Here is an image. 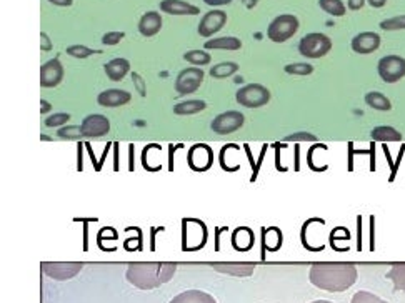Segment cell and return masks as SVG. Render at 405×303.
Listing matches in <instances>:
<instances>
[{
	"mask_svg": "<svg viewBox=\"0 0 405 303\" xmlns=\"http://www.w3.org/2000/svg\"><path fill=\"white\" fill-rule=\"evenodd\" d=\"M204 77H206V72L199 67H188V69H184L182 72L177 76L175 80V90L180 93V96H190V93L197 92L199 87L202 85Z\"/></svg>",
	"mask_w": 405,
	"mask_h": 303,
	"instance_id": "ba28073f",
	"label": "cell"
},
{
	"mask_svg": "<svg viewBox=\"0 0 405 303\" xmlns=\"http://www.w3.org/2000/svg\"><path fill=\"white\" fill-rule=\"evenodd\" d=\"M174 150H177V145H168V170H174Z\"/></svg>",
	"mask_w": 405,
	"mask_h": 303,
	"instance_id": "b9f144b4",
	"label": "cell"
},
{
	"mask_svg": "<svg viewBox=\"0 0 405 303\" xmlns=\"http://www.w3.org/2000/svg\"><path fill=\"white\" fill-rule=\"evenodd\" d=\"M67 54L74 58H87L90 55L99 54V50L90 49L87 45H70L69 49H67Z\"/></svg>",
	"mask_w": 405,
	"mask_h": 303,
	"instance_id": "836d02e7",
	"label": "cell"
},
{
	"mask_svg": "<svg viewBox=\"0 0 405 303\" xmlns=\"http://www.w3.org/2000/svg\"><path fill=\"white\" fill-rule=\"evenodd\" d=\"M41 139H42V140H44V142H45V140H47V142H49V140H50V137H49V135H42V137H41Z\"/></svg>",
	"mask_w": 405,
	"mask_h": 303,
	"instance_id": "f907efd6",
	"label": "cell"
},
{
	"mask_svg": "<svg viewBox=\"0 0 405 303\" xmlns=\"http://www.w3.org/2000/svg\"><path fill=\"white\" fill-rule=\"evenodd\" d=\"M245 124V117L241 112H235V110H227V112L220 113L212 120L210 127L212 132H215L217 135H229L232 132H237L239 128L243 127Z\"/></svg>",
	"mask_w": 405,
	"mask_h": 303,
	"instance_id": "30bf717a",
	"label": "cell"
},
{
	"mask_svg": "<svg viewBox=\"0 0 405 303\" xmlns=\"http://www.w3.org/2000/svg\"><path fill=\"white\" fill-rule=\"evenodd\" d=\"M235 98H237V104L242 105V107L259 109L269 104L270 92L269 89H265L261 84H249L237 90Z\"/></svg>",
	"mask_w": 405,
	"mask_h": 303,
	"instance_id": "8992f818",
	"label": "cell"
},
{
	"mask_svg": "<svg viewBox=\"0 0 405 303\" xmlns=\"http://www.w3.org/2000/svg\"><path fill=\"white\" fill-rule=\"evenodd\" d=\"M255 242V235L252 228L249 227H239L234 230V235H232V245L237 251H247L252 249Z\"/></svg>",
	"mask_w": 405,
	"mask_h": 303,
	"instance_id": "44dd1931",
	"label": "cell"
},
{
	"mask_svg": "<svg viewBox=\"0 0 405 303\" xmlns=\"http://www.w3.org/2000/svg\"><path fill=\"white\" fill-rule=\"evenodd\" d=\"M347 5L351 10H360L365 5V0H349Z\"/></svg>",
	"mask_w": 405,
	"mask_h": 303,
	"instance_id": "7bdbcfd3",
	"label": "cell"
},
{
	"mask_svg": "<svg viewBox=\"0 0 405 303\" xmlns=\"http://www.w3.org/2000/svg\"><path fill=\"white\" fill-rule=\"evenodd\" d=\"M351 303H388V302H385L384 298L377 297L375 293L360 290V292H357L355 295H353Z\"/></svg>",
	"mask_w": 405,
	"mask_h": 303,
	"instance_id": "e575fe53",
	"label": "cell"
},
{
	"mask_svg": "<svg viewBox=\"0 0 405 303\" xmlns=\"http://www.w3.org/2000/svg\"><path fill=\"white\" fill-rule=\"evenodd\" d=\"M208 238L207 225L199 218L182 220V250L195 251L206 247Z\"/></svg>",
	"mask_w": 405,
	"mask_h": 303,
	"instance_id": "3957f363",
	"label": "cell"
},
{
	"mask_svg": "<svg viewBox=\"0 0 405 303\" xmlns=\"http://www.w3.org/2000/svg\"><path fill=\"white\" fill-rule=\"evenodd\" d=\"M50 3H54V5L57 7H70L72 5V0H49Z\"/></svg>",
	"mask_w": 405,
	"mask_h": 303,
	"instance_id": "bcb514c9",
	"label": "cell"
},
{
	"mask_svg": "<svg viewBox=\"0 0 405 303\" xmlns=\"http://www.w3.org/2000/svg\"><path fill=\"white\" fill-rule=\"evenodd\" d=\"M84 263L82 262H44L42 263V270L47 277L54 278V280L64 282L70 278L77 277L80 273Z\"/></svg>",
	"mask_w": 405,
	"mask_h": 303,
	"instance_id": "9c48e42d",
	"label": "cell"
},
{
	"mask_svg": "<svg viewBox=\"0 0 405 303\" xmlns=\"http://www.w3.org/2000/svg\"><path fill=\"white\" fill-rule=\"evenodd\" d=\"M298 19L292 14H282L278 17H275L272 22L269 23V29H267V37L275 43L287 42L289 38H292L298 30Z\"/></svg>",
	"mask_w": 405,
	"mask_h": 303,
	"instance_id": "5b68a950",
	"label": "cell"
},
{
	"mask_svg": "<svg viewBox=\"0 0 405 303\" xmlns=\"http://www.w3.org/2000/svg\"><path fill=\"white\" fill-rule=\"evenodd\" d=\"M57 135L64 140H77L84 139V133H82L80 127H76V125H65V127H61L57 130Z\"/></svg>",
	"mask_w": 405,
	"mask_h": 303,
	"instance_id": "d6a6232c",
	"label": "cell"
},
{
	"mask_svg": "<svg viewBox=\"0 0 405 303\" xmlns=\"http://www.w3.org/2000/svg\"><path fill=\"white\" fill-rule=\"evenodd\" d=\"M212 269L232 277H250L255 270V263H212Z\"/></svg>",
	"mask_w": 405,
	"mask_h": 303,
	"instance_id": "d6986e66",
	"label": "cell"
},
{
	"mask_svg": "<svg viewBox=\"0 0 405 303\" xmlns=\"http://www.w3.org/2000/svg\"><path fill=\"white\" fill-rule=\"evenodd\" d=\"M284 72L289 76H310L314 72V65L307 64V62H298V64L285 65Z\"/></svg>",
	"mask_w": 405,
	"mask_h": 303,
	"instance_id": "1f68e13d",
	"label": "cell"
},
{
	"mask_svg": "<svg viewBox=\"0 0 405 303\" xmlns=\"http://www.w3.org/2000/svg\"><path fill=\"white\" fill-rule=\"evenodd\" d=\"M204 2H206L207 5H212V7H219V5H227V3L234 2V0H204Z\"/></svg>",
	"mask_w": 405,
	"mask_h": 303,
	"instance_id": "ee69618b",
	"label": "cell"
},
{
	"mask_svg": "<svg viewBox=\"0 0 405 303\" xmlns=\"http://www.w3.org/2000/svg\"><path fill=\"white\" fill-rule=\"evenodd\" d=\"M82 133L84 139H97V137L107 135L110 130V122L107 117L100 115V113H92V115L85 117L82 120Z\"/></svg>",
	"mask_w": 405,
	"mask_h": 303,
	"instance_id": "4fadbf2b",
	"label": "cell"
},
{
	"mask_svg": "<svg viewBox=\"0 0 405 303\" xmlns=\"http://www.w3.org/2000/svg\"><path fill=\"white\" fill-rule=\"evenodd\" d=\"M387 278L394 283L395 292L405 290V262L404 263H394L391 271L387 273Z\"/></svg>",
	"mask_w": 405,
	"mask_h": 303,
	"instance_id": "4316f807",
	"label": "cell"
},
{
	"mask_svg": "<svg viewBox=\"0 0 405 303\" xmlns=\"http://www.w3.org/2000/svg\"><path fill=\"white\" fill-rule=\"evenodd\" d=\"M365 104L379 112H391L392 110V102L382 92H369L365 96Z\"/></svg>",
	"mask_w": 405,
	"mask_h": 303,
	"instance_id": "484cf974",
	"label": "cell"
},
{
	"mask_svg": "<svg viewBox=\"0 0 405 303\" xmlns=\"http://www.w3.org/2000/svg\"><path fill=\"white\" fill-rule=\"evenodd\" d=\"M367 2L373 9H382L385 3H387V0H367Z\"/></svg>",
	"mask_w": 405,
	"mask_h": 303,
	"instance_id": "f6af8a7d",
	"label": "cell"
},
{
	"mask_svg": "<svg viewBox=\"0 0 405 303\" xmlns=\"http://www.w3.org/2000/svg\"><path fill=\"white\" fill-rule=\"evenodd\" d=\"M359 271L353 263H314L309 271V280L325 292H345L357 282Z\"/></svg>",
	"mask_w": 405,
	"mask_h": 303,
	"instance_id": "6da1fadb",
	"label": "cell"
},
{
	"mask_svg": "<svg viewBox=\"0 0 405 303\" xmlns=\"http://www.w3.org/2000/svg\"><path fill=\"white\" fill-rule=\"evenodd\" d=\"M371 137L373 139V142H400L402 140V133L399 132V130L391 127V125H379V127H375L371 132Z\"/></svg>",
	"mask_w": 405,
	"mask_h": 303,
	"instance_id": "cb8c5ba5",
	"label": "cell"
},
{
	"mask_svg": "<svg viewBox=\"0 0 405 303\" xmlns=\"http://www.w3.org/2000/svg\"><path fill=\"white\" fill-rule=\"evenodd\" d=\"M287 142H316L317 137L312 135V133L307 132H298V133H292V135L285 137Z\"/></svg>",
	"mask_w": 405,
	"mask_h": 303,
	"instance_id": "74e56055",
	"label": "cell"
},
{
	"mask_svg": "<svg viewBox=\"0 0 405 303\" xmlns=\"http://www.w3.org/2000/svg\"><path fill=\"white\" fill-rule=\"evenodd\" d=\"M404 152H405V145H402V148L399 150V157H397L394 167H392V173H391V179H388V182H394L395 180V173H397V168H399V164L402 162V157H404Z\"/></svg>",
	"mask_w": 405,
	"mask_h": 303,
	"instance_id": "ab89813d",
	"label": "cell"
},
{
	"mask_svg": "<svg viewBox=\"0 0 405 303\" xmlns=\"http://www.w3.org/2000/svg\"><path fill=\"white\" fill-rule=\"evenodd\" d=\"M50 109H52V105H50L49 102H45V100H41V113H47V112H50Z\"/></svg>",
	"mask_w": 405,
	"mask_h": 303,
	"instance_id": "c3c4849f",
	"label": "cell"
},
{
	"mask_svg": "<svg viewBox=\"0 0 405 303\" xmlns=\"http://www.w3.org/2000/svg\"><path fill=\"white\" fill-rule=\"evenodd\" d=\"M312 303H332V302H329V300H316V302H312Z\"/></svg>",
	"mask_w": 405,
	"mask_h": 303,
	"instance_id": "816d5d0a",
	"label": "cell"
},
{
	"mask_svg": "<svg viewBox=\"0 0 405 303\" xmlns=\"http://www.w3.org/2000/svg\"><path fill=\"white\" fill-rule=\"evenodd\" d=\"M160 29H162V17H160L159 12H145L139 22V32L142 34L144 37H153V35L160 32Z\"/></svg>",
	"mask_w": 405,
	"mask_h": 303,
	"instance_id": "ac0fdd59",
	"label": "cell"
},
{
	"mask_svg": "<svg viewBox=\"0 0 405 303\" xmlns=\"http://www.w3.org/2000/svg\"><path fill=\"white\" fill-rule=\"evenodd\" d=\"M62 80H64V65H62L61 57H55L41 67V85L44 89L61 85Z\"/></svg>",
	"mask_w": 405,
	"mask_h": 303,
	"instance_id": "5bb4252c",
	"label": "cell"
},
{
	"mask_svg": "<svg viewBox=\"0 0 405 303\" xmlns=\"http://www.w3.org/2000/svg\"><path fill=\"white\" fill-rule=\"evenodd\" d=\"M242 47V41L237 37H220L210 38L204 43L206 50H239Z\"/></svg>",
	"mask_w": 405,
	"mask_h": 303,
	"instance_id": "603a6c76",
	"label": "cell"
},
{
	"mask_svg": "<svg viewBox=\"0 0 405 303\" xmlns=\"http://www.w3.org/2000/svg\"><path fill=\"white\" fill-rule=\"evenodd\" d=\"M227 23V14L223 10H210L207 12L206 15H204V19L200 21L199 27H197V32L200 37H212V35H215L217 32L222 30V27Z\"/></svg>",
	"mask_w": 405,
	"mask_h": 303,
	"instance_id": "7c38bea8",
	"label": "cell"
},
{
	"mask_svg": "<svg viewBox=\"0 0 405 303\" xmlns=\"http://www.w3.org/2000/svg\"><path fill=\"white\" fill-rule=\"evenodd\" d=\"M332 50V41L322 32L307 34L298 42V52L305 58H322Z\"/></svg>",
	"mask_w": 405,
	"mask_h": 303,
	"instance_id": "277c9868",
	"label": "cell"
},
{
	"mask_svg": "<svg viewBox=\"0 0 405 303\" xmlns=\"http://www.w3.org/2000/svg\"><path fill=\"white\" fill-rule=\"evenodd\" d=\"M257 3H259V0H242V5L245 7V9H254Z\"/></svg>",
	"mask_w": 405,
	"mask_h": 303,
	"instance_id": "7dc6e473",
	"label": "cell"
},
{
	"mask_svg": "<svg viewBox=\"0 0 405 303\" xmlns=\"http://www.w3.org/2000/svg\"><path fill=\"white\" fill-rule=\"evenodd\" d=\"M129 148H131V167H129V168H131V170H133V145H131V147H129Z\"/></svg>",
	"mask_w": 405,
	"mask_h": 303,
	"instance_id": "681fc988",
	"label": "cell"
},
{
	"mask_svg": "<svg viewBox=\"0 0 405 303\" xmlns=\"http://www.w3.org/2000/svg\"><path fill=\"white\" fill-rule=\"evenodd\" d=\"M318 5L324 12H327L329 15H333V17H344L345 12H347V7L344 5L342 0H318Z\"/></svg>",
	"mask_w": 405,
	"mask_h": 303,
	"instance_id": "f1b7e54d",
	"label": "cell"
},
{
	"mask_svg": "<svg viewBox=\"0 0 405 303\" xmlns=\"http://www.w3.org/2000/svg\"><path fill=\"white\" fill-rule=\"evenodd\" d=\"M184 60L192 64V67H202L210 64L212 57L207 50H188L184 54Z\"/></svg>",
	"mask_w": 405,
	"mask_h": 303,
	"instance_id": "83f0119b",
	"label": "cell"
},
{
	"mask_svg": "<svg viewBox=\"0 0 405 303\" xmlns=\"http://www.w3.org/2000/svg\"><path fill=\"white\" fill-rule=\"evenodd\" d=\"M171 303H217L210 293L202 290H186L171 300Z\"/></svg>",
	"mask_w": 405,
	"mask_h": 303,
	"instance_id": "7402d4cb",
	"label": "cell"
},
{
	"mask_svg": "<svg viewBox=\"0 0 405 303\" xmlns=\"http://www.w3.org/2000/svg\"><path fill=\"white\" fill-rule=\"evenodd\" d=\"M206 109L207 102L194 98V100H186L182 104H177L174 107V113L175 115H195V113L204 112Z\"/></svg>",
	"mask_w": 405,
	"mask_h": 303,
	"instance_id": "d4e9b609",
	"label": "cell"
},
{
	"mask_svg": "<svg viewBox=\"0 0 405 303\" xmlns=\"http://www.w3.org/2000/svg\"><path fill=\"white\" fill-rule=\"evenodd\" d=\"M124 37V32H107L102 37V43H104V45H117Z\"/></svg>",
	"mask_w": 405,
	"mask_h": 303,
	"instance_id": "8d00e7d4",
	"label": "cell"
},
{
	"mask_svg": "<svg viewBox=\"0 0 405 303\" xmlns=\"http://www.w3.org/2000/svg\"><path fill=\"white\" fill-rule=\"evenodd\" d=\"M132 78H133V84H135V89L139 90V93L142 97H145V93H147V90H145V84H144V78L139 76V74L133 72L132 74Z\"/></svg>",
	"mask_w": 405,
	"mask_h": 303,
	"instance_id": "f35d334b",
	"label": "cell"
},
{
	"mask_svg": "<svg viewBox=\"0 0 405 303\" xmlns=\"http://www.w3.org/2000/svg\"><path fill=\"white\" fill-rule=\"evenodd\" d=\"M380 29L387 32H395V30H405V15H397V17L385 19L380 22Z\"/></svg>",
	"mask_w": 405,
	"mask_h": 303,
	"instance_id": "4dcf8cb0",
	"label": "cell"
},
{
	"mask_svg": "<svg viewBox=\"0 0 405 303\" xmlns=\"http://www.w3.org/2000/svg\"><path fill=\"white\" fill-rule=\"evenodd\" d=\"M377 72L385 84H395L405 77V58L400 55H385L377 64Z\"/></svg>",
	"mask_w": 405,
	"mask_h": 303,
	"instance_id": "52a82bcc",
	"label": "cell"
},
{
	"mask_svg": "<svg viewBox=\"0 0 405 303\" xmlns=\"http://www.w3.org/2000/svg\"><path fill=\"white\" fill-rule=\"evenodd\" d=\"M41 41H42L41 49L44 50V52H49V50H52V42H50V38L47 37V35L44 32L41 34Z\"/></svg>",
	"mask_w": 405,
	"mask_h": 303,
	"instance_id": "60d3db41",
	"label": "cell"
},
{
	"mask_svg": "<svg viewBox=\"0 0 405 303\" xmlns=\"http://www.w3.org/2000/svg\"><path fill=\"white\" fill-rule=\"evenodd\" d=\"M351 47L355 54H373L380 49V35L375 32H362L352 38Z\"/></svg>",
	"mask_w": 405,
	"mask_h": 303,
	"instance_id": "9a60e30c",
	"label": "cell"
},
{
	"mask_svg": "<svg viewBox=\"0 0 405 303\" xmlns=\"http://www.w3.org/2000/svg\"><path fill=\"white\" fill-rule=\"evenodd\" d=\"M175 270L174 262H132L127 265L125 278L135 289L153 290L172 280Z\"/></svg>",
	"mask_w": 405,
	"mask_h": 303,
	"instance_id": "7a4b0ae2",
	"label": "cell"
},
{
	"mask_svg": "<svg viewBox=\"0 0 405 303\" xmlns=\"http://www.w3.org/2000/svg\"><path fill=\"white\" fill-rule=\"evenodd\" d=\"M187 162L194 172H206L214 164V152L206 144H195L188 150Z\"/></svg>",
	"mask_w": 405,
	"mask_h": 303,
	"instance_id": "8fae6325",
	"label": "cell"
},
{
	"mask_svg": "<svg viewBox=\"0 0 405 303\" xmlns=\"http://www.w3.org/2000/svg\"><path fill=\"white\" fill-rule=\"evenodd\" d=\"M237 70H239V64H235V62H222V64L212 67L208 74H210V77L214 78H227L234 76Z\"/></svg>",
	"mask_w": 405,
	"mask_h": 303,
	"instance_id": "f546056e",
	"label": "cell"
},
{
	"mask_svg": "<svg viewBox=\"0 0 405 303\" xmlns=\"http://www.w3.org/2000/svg\"><path fill=\"white\" fill-rule=\"evenodd\" d=\"M132 96L127 92V90H120V89H110L102 92L99 97H97V104L102 105V107H109V109H116V107H122V105H127L131 102Z\"/></svg>",
	"mask_w": 405,
	"mask_h": 303,
	"instance_id": "2e32d148",
	"label": "cell"
},
{
	"mask_svg": "<svg viewBox=\"0 0 405 303\" xmlns=\"http://www.w3.org/2000/svg\"><path fill=\"white\" fill-rule=\"evenodd\" d=\"M104 70L110 80L120 82L127 77L129 72H131V62H129L127 58H122V57L112 58V60L104 65Z\"/></svg>",
	"mask_w": 405,
	"mask_h": 303,
	"instance_id": "ffe728a7",
	"label": "cell"
},
{
	"mask_svg": "<svg viewBox=\"0 0 405 303\" xmlns=\"http://www.w3.org/2000/svg\"><path fill=\"white\" fill-rule=\"evenodd\" d=\"M69 120H70V113L58 112V113H52L50 117H47L44 125H47V127L50 128H57L61 127V125H65Z\"/></svg>",
	"mask_w": 405,
	"mask_h": 303,
	"instance_id": "d590c367",
	"label": "cell"
},
{
	"mask_svg": "<svg viewBox=\"0 0 405 303\" xmlns=\"http://www.w3.org/2000/svg\"><path fill=\"white\" fill-rule=\"evenodd\" d=\"M160 10L168 15H199V7L192 5L186 0H162L160 2Z\"/></svg>",
	"mask_w": 405,
	"mask_h": 303,
	"instance_id": "e0dca14e",
	"label": "cell"
}]
</instances>
